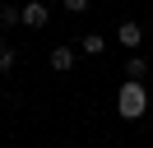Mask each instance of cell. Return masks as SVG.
<instances>
[{"label":"cell","instance_id":"obj_1","mask_svg":"<svg viewBox=\"0 0 153 148\" xmlns=\"http://www.w3.org/2000/svg\"><path fill=\"white\" fill-rule=\"evenodd\" d=\"M116 116L130 120V125L149 116V88L139 79H121V88H116Z\"/></svg>","mask_w":153,"mask_h":148},{"label":"cell","instance_id":"obj_2","mask_svg":"<svg viewBox=\"0 0 153 148\" xmlns=\"http://www.w3.org/2000/svg\"><path fill=\"white\" fill-rule=\"evenodd\" d=\"M116 42L134 56V51L144 46V23H139V18H121V23H116Z\"/></svg>","mask_w":153,"mask_h":148},{"label":"cell","instance_id":"obj_3","mask_svg":"<svg viewBox=\"0 0 153 148\" xmlns=\"http://www.w3.org/2000/svg\"><path fill=\"white\" fill-rule=\"evenodd\" d=\"M19 14H23V28H47L51 23L47 0H28V5H19Z\"/></svg>","mask_w":153,"mask_h":148},{"label":"cell","instance_id":"obj_4","mask_svg":"<svg viewBox=\"0 0 153 148\" xmlns=\"http://www.w3.org/2000/svg\"><path fill=\"white\" fill-rule=\"evenodd\" d=\"M74 56H79V46H65V42H60V46H51L47 65H51L56 74H70V70H74Z\"/></svg>","mask_w":153,"mask_h":148},{"label":"cell","instance_id":"obj_5","mask_svg":"<svg viewBox=\"0 0 153 148\" xmlns=\"http://www.w3.org/2000/svg\"><path fill=\"white\" fill-rule=\"evenodd\" d=\"M79 51H84V56H102L107 51V37L102 33H84V37H79Z\"/></svg>","mask_w":153,"mask_h":148},{"label":"cell","instance_id":"obj_6","mask_svg":"<svg viewBox=\"0 0 153 148\" xmlns=\"http://www.w3.org/2000/svg\"><path fill=\"white\" fill-rule=\"evenodd\" d=\"M125 79H139V83H144V79H149V60H144V56H139V51H134V56H130V60H125Z\"/></svg>","mask_w":153,"mask_h":148},{"label":"cell","instance_id":"obj_7","mask_svg":"<svg viewBox=\"0 0 153 148\" xmlns=\"http://www.w3.org/2000/svg\"><path fill=\"white\" fill-rule=\"evenodd\" d=\"M14 65H19V51L10 42H0V74H14Z\"/></svg>","mask_w":153,"mask_h":148},{"label":"cell","instance_id":"obj_8","mask_svg":"<svg viewBox=\"0 0 153 148\" xmlns=\"http://www.w3.org/2000/svg\"><path fill=\"white\" fill-rule=\"evenodd\" d=\"M60 5H65V14H88L93 0H60Z\"/></svg>","mask_w":153,"mask_h":148},{"label":"cell","instance_id":"obj_9","mask_svg":"<svg viewBox=\"0 0 153 148\" xmlns=\"http://www.w3.org/2000/svg\"><path fill=\"white\" fill-rule=\"evenodd\" d=\"M0 23H5V0H0Z\"/></svg>","mask_w":153,"mask_h":148}]
</instances>
